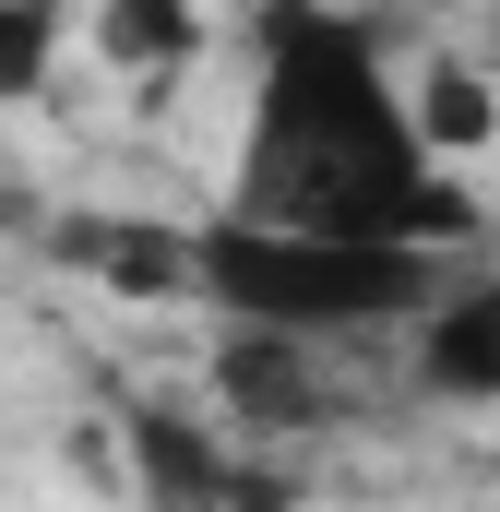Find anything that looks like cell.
I'll return each instance as SVG.
<instances>
[{"label": "cell", "mask_w": 500, "mask_h": 512, "mask_svg": "<svg viewBox=\"0 0 500 512\" xmlns=\"http://www.w3.org/2000/svg\"><path fill=\"white\" fill-rule=\"evenodd\" d=\"M227 215L322 227V239H393V251L477 239V203L429 155L417 96L393 84L381 36L334 0H262V24H250V155H239Z\"/></svg>", "instance_id": "1"}, {"label": "cell", "mask_w": 500, "mask_h": 512, "mask_svg": "<svg viewBox=\"0 0 500 512\" xmlns=\"http://www.w3.org/2000/svg\"><path fill=\"white\" fill-rule=\"evenodd\" d=\"M191 298L239 334H298V346H358L381 322H429L453 286L441 251H393V239H322V227H262L215 215L191 227Z\"/></svg>", "instance_id": "2"}, {"label": "cell", "mask_w": 500, "mask_h": 512, "mask_svg": "<svg viewBox=\"0 0 500 512\" xmlns=\"http://www.w3.org/2000/svg\"><path fill=\"white\" fill-rule=\"evenodd\" d=\"M120 441H131V489L155 512H227L239 501V441H215L203 417H179V405H131L120 417Z\"/></svg>", "instance_id": "3"}, {"label": "cell", "mask_w": 500, "mask_h": 512, "mask_svg": "<svg viewBox=\"0 0 500 512\" xmlns=\"http://www.w3.org/2000/svg\"><path fill=\"white\" fill-rule=\"evenodd\" d=\"M417 382L441 405H500V286H453L417 322Z\"/></svg>", "instance_id": "4"}, {"label": "cell", "mask_w": 500, "mask_h": 512, "mask_svg": "<svg viewBox=\"0 0 500 512\" xmlns=\"http://www.w3.org/2000/svg\"><path fill=\"white\" fill-rule=\"evenodd\" d=\"M215 393H227V417H250V429H310V405H322L310 346L298 334H239V322L215 346Z\"/></svg>", "instance_id": "5"}, {"label": "cell", "mask_w": 500, "mask_h": 512, "mask_svg": "<svg viewBox=\"0 0 500 512\" xmlns=\"http://www.w3.org/2000/svg\"><path fill=\"white\" fill-rule=\"evenodd\" d=\"M191 48H203L191 0H96V60L108 72H179Z\"/></svg>", "instance_id": "6"}, {"label": "cell", "mask_w": 500, "mask_h": 512, "mask_svg": "<svg viewBox=\"0 0 500 512\" xmlns=\"http://www.w3.org/2000/svg\"><path fill=\"white\" fill-rule=\"evenodd\" d=\"M60 72V0H0V108H24Z\"/></svg>", "instance_id": "7"}, {"label": "cell", "mask_w": 500, "mask_h": 512, "mask_svg": "<svg viewBox=\"0 0 500 512\" xmlns=\"http://www.w3.org/2000/svg\"><path fill=\"white\" fill-rule=\"evenodd\" d=\"M489 84H477V72H429V84H417V131H429V155H477V143H489Z\"/></svg>", "instance_id": "8"}, {"label": "cell", "mask_w": 500, "mask_h": 512, "mask_svg": "<svg viewBox=\"0 0 500 512\" xmlns=\"http://www.w3.org/2000/svg\"><path fill=\"white\" fill-rule=\"evenodd\" d=\"M227 512H286V477H239V501Z\"/></svg>", "instance_id": "9"}]
</instances>
